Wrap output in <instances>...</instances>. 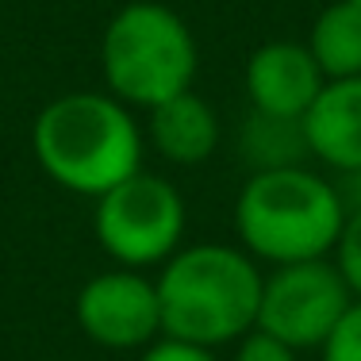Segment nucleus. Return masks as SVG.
<instances>
[{
    "instance_id": "f257e3e1",
    "label": "nucleus",
    "mask_w": 361,
    "mask_h": 361,
    "mask_svg": "<svg viewBox=\"0 0 361 361\" xmlns=\"http://www.w3.org/2000/svg\"><path fill=\"white\" fill-rule=\"evenodd\" d=\"M31 150L42 173L77 196H104L142 169V131L111 92H62L31 123Z\"/></svg>"
},
{
    "instance_id": "4468645a",
    "label": "nucleus",
    "mask_w": 361,
    "mask_h": 361,
    "mask_svg": "<svg viewBox=\"0 0 361 361\" xmlns=\"http://www.w3.org/2000/svg\"><path fill=\"white\" fill-rule=\"evenodd\" d=\"M323 361H361V300L350 304V312L338 319L326 342L319 346Z\"/></svg>"
},
{
    "instance_id": "9d476101",
    "label": "nucleus",
    "mask_w": 361,
    "mask_h": 361,
    "mask_svg": "<svg viewBox=\"0 0 361 361\" xmlns=\"http://www.w3.org/2000/svg\"><path fill=\"white\" fill-rule=\"evenodd\" d=\"M150 142L173 166H200L219 146V116L200 92H177L150 108Z\"/></svg>"
},
{
    "instance_id": "6e6552de",
    "label": "nucleus",
    "mask_w": 361,
    "mask_h": 361,
    "mask_svg": "<svg viewBox=\"0 0 361 361\" xmlns=\"http://www.w3.org/2000/svg\"><path fill=\"white\" fill-rule=\"evenodd\" d=\"M323 85L326 77L307 42L273 39L246 58V97H250V108L265 116L304 119Z\"/></svg>"
},
{
    "instance_id": "7ed1b4c3",
    "label": "nucleus",
    "mask_w": 361,
    "mask_h": 361,
    "mask_svg": "<svg viewBox=\"0 0 361 361\" xmlns=\"http://www.w3.org/2000/svg\"><path fill=\"white\" fill-rule=\"evenodd\" d=\"M346 212L338 192L315 169L250 173L235 200V235L250 257L269 265L331 257Z\"/></svg>"
},
{
    "instance_id": "1a4fd4ad",
    "label": "nucleus",
    "mask_w": 361,
    "mask_h": 361,
    "mask_svg": "<svg viewBox=\"0 0 361 361\" xmlns=\"http://www.w3.org/2000/svg\"><path fill=\"white\" fill-rule=\"evenodd\" d=\"M304 135L312 158L334 173L361 166V73L323 85L304 116Z\"/></svg>"
},
{
    "instance_id": "a211bd4d",
    "label": "nucleus",
    "mask_w": 361,
    "mask_h": 361,
    "mask_svg": "<svg viewBox=\"0 0 361 361\" xmlns=\"http://www.w3.org/2000/svg\"><path fill=\"white\" fill-rule=\"evenodd\" d=\"M354 4H361V0H354Z\"/></svg>"
},
{
    "instance_id": "0eeeda50",
    "label": "nucleus",
    "mask_w": 361,
    "mask_h": 361,
    "mask_svg": "<svg viewBox=\"0 0 361 361\" xmlns=\"http://www.w3.org/2000/svg\"><path fill=\"white\" fill-rule=\"evenodd\" d=\"M73 315L85 338L104 350H146L161 338L158 285L123 265L85 281L73 300Z\"/></svg>"
},
{
    "instance_id": "dca6fc26",
    "label": "nucleus",
    "mask_w": 361,
    "mask_h": 361,
    "mask_svg": "<svg viewBox=\"0 0 361 361\" xmlns=\"http://www.w3.org/2000/svg\"><path fill=\"white\" fill-rule=\"evenodd\" d=\"M139 361H216L208 346H196V342H180V338H154L150 346L142 350Z\"/></svg>"
},
{
    "instance_id": "39448f33",
    "label": "nucleus",
    "mask_w": 361,
    "mask_h": 361,
    "mask_svg": "<svg viewBox=\"0 0 361 361\" xmlns=\"http://www.w3.org/2000/svg\"><path fill=\"white\" fill-rule=\"evenodd\" d=\"M185 196L173 180L139 169L135 177L119 180L104 196H97L92 231L108 257L123 269L166 265L180 250L185 238Z\"/></svg>"
},
{
    "instance_id": "ddd939ff",
    "label": "nucleus",
    "mask_w": 361,
    "mask_h": 361,
    "mask_svg": "<svg viewBox=\"0 0 361 361\" xmlns=\"http://www.w3.org/2000/svg\"><path fill=\"white\" fill-rule=\"evenodd\" d=\"M331 254H334L331 262L338 265V273L350 285V292H354V300H361V212H350L346 216Z\"/></svg>"
},
{
    "instance_id": "9b49d317",
    "label": "nucleus",
    "mask_w": 361,
    "mask_h": 361,
    "mask_svg": "<svg viewBox=\"0 0 361 361\" xmlns=\"http://www.w3.org/2000/svg\"><path fill=\"white\" fill-rule=\"evenodd\" d=\"M235 154L246 166V173L307 166L312 146H307V135H304V119H281L250 108V116L243 119V127L235 135Z\"/></svg>"
},
{
    "instance_id": "f3484780",
    "label": "nucleus",
    "mask_w": 361,
    "mask_h": 361,
    "mask_svg": "<svg viewBox=\"0 0 361 361\" xmlns=\"http://www.w3.org/2000/svg\"><path fill=\"white\" fill-rule=\"evenodd\" d=\"M334 192H338V204L342 212H361V166L357 169H346V173H334Z\"/></svg>"
},
{
    "instance_id": "423d86ee",
    "label": "nucleus",
    "mask_w": 361,
    "mask_h": 361,
    "mask_svg": "<svg viewBox=\"0 0 361 361\" xmlns=\"http://www.w3.org/2000/svg\"><path fill=\"white\" fill-rule=\"evenodd\" d=\"M350 304L354 292L331 257L273 265V273L262 281L257 331L288 342L292 350H319Z\"/></svg>"
},
{
    "instance_id": "f03ea898",
    "label": "nucleus",
    "mask_w": 361,
    "mask_h": 361,
    "mask_svg": "<svg viewBox=\"0 0 361 361\" xmlns=\"http://www.w3.org/2000/svg\"><path fill=\"white\" fill-rule=\"evenodd\" d=\"M262 269L243 246L196 243L161 265V334L196 346H227L257 326L262 304Z\"/></svg>"
},
{
    "instance_id": "2eb2a0df",
    "label": "nucleus",
    "mask_w": 361,
    "mask_h": 361,
    "mask_svg": "<svg viewBox=\"0 0 361 361\" xmlns=\"http://www.w3.org/2000/svg\"><path fill=\"white\" fill-rule=\"evenodd\" d=\"M231 361H300V350H292L288 342H281V338H273V334L254 326L250 334L238 338V350Z\"/></svg>"
},
{
    "instance_id": "20e7f679",
    "label": "nucleus",
    "mask_w": 361,
    "mask_h": 361,
    "mask_svg": "<svg viewBox=\"0 0 361 361\" xmlns=\"http://www.w3.org/2000/svg\"><path fill=\"white\" fill-rule=\"evenodd\" d=\"M200 70L192 27L169 4L131 0L108 20L100 39V73L116 100L127 108H158L188 92Z\"/></svg>"
},
{
    "instance_id": "f8f14e48",
    "label": "nucleus",
    "mask_w": 361,
    "mask_h": 361,
    "mask_svg": "<svg viewBox=\"0 0 361 361\" xmlns=\"http://www.w3.org/2000/svg\"><path fill=\"white\" fill-rule=\"evenodd\" d=\"M307 50L319 62L326 81L361 73V4L354 0H331L312 23Z\"/></svg>"
}]
</instances>
